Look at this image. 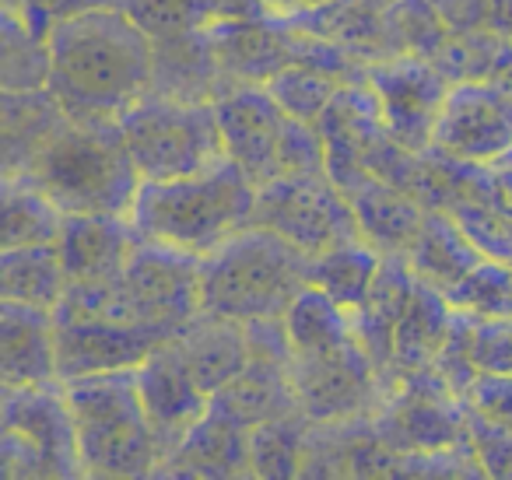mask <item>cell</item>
I'll return each instance as SVG.
<instances>
[{
  "label": "cell",
  "instance_id": "cell-23",
  "mask_svg": "<svg viewBox=\"0 0 512 480\" xmlns=\"http://www.w3.org/2000/svg\"><path fill=\"white\" fill-rule=\"evenodd\" d=\"M176 344L183 347L193 375H197L200 386L211 396L218 393L225 382H232L235 375L249 365V358H253L246 326L225 316H211V312H197V316L176 333Z\"/></svg>",
  "mask_w": 512,
  "mask_h": 480
},
{
  "label": "cell",
  "instance_id": "cell-8",
  "mask_svg": "<svg viewBox=\"0 0 512 480\" xmlns=\"http://www.w3.org/2000/svg\"><path fill=\"white\" fill-rule=\"evenodd\" d=\"M120 130L141 179L193 176L228 158L214 102L148 92L120 116Z\"/></svg>",
  "mask_w": 512,
  "mask_h": 480
},
{
  "label": "cell",
  "instance_id": "cell-34",
  "mask_svg": "<svg viewBox=\"0 0 512 480\" xmlns=\"http://www.w3.org/2000/svg\"><path fill=\"white\" fill-rule=\"evenodd\" d=\"M386 4H390V0H386Z\"/></svg>",
  "mask_w": 512,
  "mask_h": 480
},
{
  "label": "cell",
  "instance_id": "cell-28",
  "mask_svg": "<svg viewBox=\"0 0 512 480\" xmlns=\"http://www.w3.org/2000/svg\"><path fill=\"white\" fill-rule=\"evenodd\" d=\"M0 88L4 92L50 88V43L36 36L11 8H4V36H0Z\"/></svg>",
  "mask_w": 512,
  "mask_h": 480
},
{
  "label": "cell",
  "instance_id": "cell-25",
  "mask_svg": "<svg viewBox=\"0 0 512 480\" xmlns=\"http://www.w3.org/2000/svg\"><path fill=\"white\" fill-rule=\"evenodd\" d=\"M64 291L67 270L64 260H60L57 242L53 246L4 249V256H0V295L4 298L57 312Z\"/></svg>",
  "mask_w": 512,
  "mask_h": 480
},
{
  "label": "cell",
  "instance_id": "cell-13",
  "mask_svg": "<svg viewBox=\"0 0 512 480\" xmlns=\"http://www.w3.org/2000/svg\"><path fill=\"white\" fill-rule=\"evenodd\" d=\"M432 144L463 162H495L512 151V78L456 81Z\"/></svg>",
  "mask_w": 512,
  "mask_h": 480
},
{
  "label": "cell",
  "instance_id": "cell-27",
  "mask_svg": "<svg viewBox=\"0 0 512 480\" xmlns=\"http://www.w3.org/2000/svg\"><path fill=\"white\" fill-rule=\"evenodd\" d=\"M64 218L67 214L43 190L22 179H4V249L53 246Z\"/></svg>",
  "mask_w": 512,
  "mask_h": 480
},
{
  "label": "cell",
  "instance_id": "cell-17",
  "mask_svg": "<svg viewBox=\"0 0 512 480\" xmlns=\"http://www.w3.org/2000/svg\"><path fill=\"white\" fill-rule=\"evenodd\" d=\"M0 379H4V389L60 382L57 312L4 298L0 305Z\"/></svg>",
  "mask_w": 512,
  "mask_h": 480
},
{
  "label": "cell",
  "instance_id": "cell-9",
  "mask_svg": "<svg viewBox=\"0 0 512 480\" xmlns=\"http://www.w3.org/2000/svg\"><path fill=\"white\" fill-rule=\"evenodd\" d=\"M0 473L25 477H85L64 382L4 389Z\"/></svg>",
  "mask_w": 512,
  "mask_h": 480
},
{
  "label": "cell",
  "instance_id": "cell-24",
  "mask_svg": "<svg viewBox=\"0 0 512 480\" xmlns=\"http://www.w3.org/2000/svg\"><path fill=\"white\" fill-rule=\"evenodd\" d=\"M481 260L484 253L446 211H428L418 239L407 249V263H411L414 274L439 291H449L453 284H460Z\"/></svg>",
  "mask_w": 512,
  "mask_h": 480
},
{
  "label": "cell",
  "instance_id": "cell-19",
  "mask_svg": "<svg viewBox=\"0 0 512 480\" xmlns=\"http://www.w3.org/2000/svg\"><path fill=\"white\" fill-rule=\"evenodd\" d=\"M351 207L362 225V239L376 246L383 256H407L414 246L421 225H425L428 207L407 190L393 186L390 179L362 176L351 186H344Z\"/></svg>",
  "mask_w": 512,
  "mask_h": 480
},
{
  "label": "cell",
  "instance_id": "cell-4",
  "mask_svg": "<svg viewBox=\"0 0 512 480\" xmlns=\"http://www.w3.org/2000/svg\"><path fill=\"white\" fill-rule=\"evenodd\" d=\"M22 183L43 190L64 214H123L134 207L141 172L120 120H71L25 169Z\"/></svg>",
  "mask_w": 512,
  "mask_h": 480
},
{
  "label": "cell",
  "instance_id": "cell-29",
  "mask_svg": "<svg viewBox=\"0 0 512 480\" xmlns=\"http://www.w3.org/2000/svg\"><path fill=\"white\" fill-rule=\"evenodd\" d=\"M309 417L302 414H288L278 421H267L260 428H253V445H249V463L253 473L260 477H281V473H302L299 459L306 452V438H309Z\"/></svg>",
  "mask_w": 512,
  "mask_h": 480
},
{
  "label": "cell",
  "instance_id": "cell-1",
  "mask_svg": "<svg viewBox=\"0 0 512 480\" xmlns=\"http://www.w3.org/2000/svg\"><path fill=\"white\" fill-rule=\"evenodd\" d=\"M50 92L71 120H120L151 92L155 39L120 8L88 4L53 25Z\"/></svg>",
  "mask_w": 512,
  "mask_h": 480
},
{
  "label": "cell",
  "instance_id": "cell-5",
  "mask_svg": "<svg viewBox=\"0 0 512 480\" xmlns=\"http://www.w3.org/2000/svg\"><path fill=\"white\" fill-rule=\"evenodd\" d=\"M306 288L309 256L256 225H246L200 260V312L235 323L285 319Z\"/></svg>",
  "mask_w": 512,
  "mask_h": 480
},
{
  "label": "cell",
  "instance_id": "cell-14",
  "mask_svg": "<svg viewBox=\"0 0 512 480\" xmlns=\"http://www.w3.org/2000/svg\"><path fill=\"white\" fill-rule=\"evenodd\" d=\"M176 326L123 323V319H57V375L60 382L81 375L141 368Z\"/></svg>",
  "mask_w": 512,
  "mask_h": 480
},
{
  "label": "cell",
  "instance_id": "cell-26",
  "mask_svg": "<svg viewBox=\"0 0 512 480\" xmlns=\"http://www.w3.org/2000/svg\"><path fill=\"white\" fill-rule=\"evenodd\" d=\"M379 267H383V253L376 246H369L365 239L344 242V246L309 260V284L327 291L344 309H358L376 284Z\"/></svg>",
  "mask_w": 512,
  "mask_h": 480
},
{
  "label": "cell",
  "instance_id": "cell-16",
  "mask_svg": "<svg viewBox=\"0 0 512 480\" xmlns=\"http://www.w3.org/2000/svg\"><path fill=\"white\" fill-rule=\"evenodd\" d=\"M141 232L123 214H67L60 228V260L71 281H113L123 274Z\"/></svg>",
  "mask_w": 512,
  "mask_h": 480
},
{
  "label": "cell",
  "instance_id": "cell-31",
  "mask_svg": "<svg viewBox=\"0 0 512 480\" xmlns=\"http://www.w3.org/2000/svg\"><path fill=\"white\" fill-rule=\"evenodd\" d=\"M271 95L288 109L292 116L306 123H320V116L330 109V102L337 99V92L344 88V81H337L334 74H323L316 67H306V64H295V67H285L281 74H274L267 81Z\"/></svg>",
  "mask_w": 512,
  "mask_h": 480
},
{
  "label": "cell",
  "instance_id": "cell-20",
  "mask_svg": "<svg viewBox=\"0 0 512 480\" xmlns=\"http://www.w3.org/2000/svg\"><path fill=\"white\" fill-rule=\"evenodd\" d=\"M228 78L214 57L211 32H183V36L155 39V78L151 92L183 102H218L228 92Z\"/></svg>",
  "mask_w": 512,
  "mask_h": 480
},
{
  "label": "cell",
  "instance_id": "cell-6",
  "mask_svg": "<svg viewBox=\"0 0 512 480\" xmlns=\"http://www.w3.org/2000/svg\"><path fill=\"white\" fill-rule=\"evenodd\" d=\"M78 428L85 477H148L162 466V445L144 410L137 368L64 382Z\"/></svg>",
  "mask_w": 512,
  "mask_h": 480
},
{
  "label": "cell",
  "instance_id": "cell-3",
  "mask_svg": "<svg viewBox=\"0 0 512 480\" xmlns=\"http://www.w3.org/2000/svg\"><path fill=\"white\" fill-rule=\"evenodd\" d=\"M253 200L256 186L232 158H225L193 176L141 179L127 218L141 239L204 260L249 225Z\"/></svg>",
  "mask_w": 512,
  "mask_h": 480
},
{
  "label": "cell",
  "instance_id": "cell-10",
  "mask_svg": "<svg viewBox=\"0 0 512 480\" xmlns=\"http://www.w3.org/2000/svg\"><path fill=\"white\" fill-rule=\"evenodd\" d=\"M249 225L281 235L309 260L362 239L355 207L330 172H295L260 186Z\"/></svg>",
  "mask_w": 512,
  "mask_h": 480
},
{
  "label": "cell",
  "instance_id": "cell-15",
  "mask_svg": "<svg viewBox=\"0 0 512 480\" xmlns=\"http://www.w3.org/2000/svg\"><path fill=\"white\" fill-rule=\"evenodd\" d=\"M137 386H141L144 410L151 417V428L162 445V463L179 449L190 428L211 410V393L200 386L186 361L176 337L165 340L141 368H137Z\"/></svg>",
  "mask_w": 512,
  "mask_h": 480
},
{
  "label": "cell",
  "instance_id": "cell-7",
  "mask_svg": "<svg viewBox=\"0 0 512 480\" xmlns=\"http://www.w3.org/2000/svg\"><path fill=\"white\" fill-rule=\"evenodd\" d=\"M214 109L225 155L256 190L295 172H327V141L320 127L288 113L267 85H232Z\"/></svg>",
  "mask_w": 512,
  "mask_h": 480
},
{
  "label": "cell",
  "instance_id": "cell-21",
  "mask_svg": "<svg viewBox=\"0 0 512 480\" xmlns=\"http://www.w3.org/2000/svg\"><path fill=\"white\" fill-rule=\"evenodd\" d=\"M449 330H453V305H449L446 291L432 288L418 277L404 316L393 330V372L404 379L421 368H432L442 347L449 344Z\"/></svg>",
  "mask_w": 512,
  "mask_h": 480
},
{
  "label": "cell",
  "instance_id": "cell-12",
  "mask_svg": "<svg viewBox=\"0 0 512 480\" xmlns=\"http://www.w3.org/2000/svg\"><path fill=\"white\" fill-rule=\"evenodd\" d=\"M365 85L383 109L386 130L407 151L432 148L439 113L446 106L449 78L425 57H390L369 64Z\"/></svg>",
  "mask_w": 512,
  "mask_h": 480
},
{
  "label": "cell",
  "instance_id": "cell-33",
  "mask_svg": "<svg viewBox=\"0 0 512 480\" xmlns=\"http://www.w3.org/2000/svg\"><path fill=\"white\" fill-rule=\"evenodd\" d=\"M88 4H99V0H4V8L18 11L22 22L43 39L53 32V25L78 15V11H85Z\"/></svg>",
  "mask_w": 512,
  "mask_h": 480
},
{
  "label": "cell",
  "instance_id": "cell-32",
  "mask_svg": "<svg viewBox=\"0 0 512 480\" xmlns=\"http://www.w3.org/2000/svg\"><path fill=\"white\" fill-rule=\"evenodd\" d=\"M460 403H467L470 417L477 421L498 431H512V372H481Z\"/></svg>",
  "mask_w": 512,
  "mask_h": 480
},
{
  "label": "cell",
  "instance_id": "cell-2",
  "mask_svg": "<svg viewBox=\"0 0 512 480\" xmlns=\"http://www.w3.org/2000/svg\"><path fill=\"white\" fill-rule=\"evenodd\" d=\"M285 326L302 414L313 424L355 421L369 414L383 389V375L351 330L348 309L309 284L288 309Z\"/></svg>",
  "mask_w": 512,
  "mask_h": 480
},
{
  "label": "cell",
  "instance_id": "cell-18",
  "mask_svg": "<svg viewBox=\"0 0 512 480\" xmlns=\"http://www.w3.org/2000/svg\"><path fill=\"white\" fill-rule=\"evenodd\" d=\"M249 445H253V428L211 400V410L193 424L190 435L179 442V449L158 466V473H179V477H235V473H253Z\"/></svg>",
  "mask_w": 512,
  "mask_h": 480
},
{
  "label": "cell",
  "instance_id": "cell-35",
  "mask_svg": "<svg viewBox=\"0 0 512 480\" xmlns=\"http://www.w3.org/2000/svg\"><path fill=\"white\" fill-rule=\"evenodd\" d=\"M316 4H320V0H316Z\"/></svg>",
  "mask_w": 512,
  "mask_h": 480
},
{
  "label": "cell",
  "instance_id": "cell-11",
  "mask_svg": "<svg viewBox=\"0 0 512 480\" xmlns=\"http://www.w3.org/2000/svg\"><path fill=\"white\" fill-rule=\"evenodd\" d=\"M200 312V256L141 239L123 274L109 288L102 319L155 323L183 330Z\"/></svg>",
  "mask_w": 512,
  "mask_h": 480
},
{
  "label": "cell",
  "instance_id": "cell-30",
  "mask_svg": "<svg viewBox=\"0 0 512 480\" xmlns=\"http://www.w3.org/2000/svg\"><path fill=\"white\" fill-rule=\"evenodd\" d=\"M449 305L470 316L509 319L512 316V263L484 256L460 284L446 291Z\"/></svg>",
  "mask_w": 512,
  "mask_h": 480
},
{
  "label": "cell",
  "instance_id": "cell-22",
  "mask_svg": "<svg viewBox=\"0 0 512 480\" xmlns=\"http://www.w3.org/2000/svg\"><path fill=\"white\" fill-rule=\"evenodd\" d=\"M4 120H0V137H4V179H22L25 169L36 162V155L53 141L64 127L67 113L50 88L36 92H4Z\"/></svg>",
  "mask_w": 512,
  "mask_h": 480
}]
</instances>
